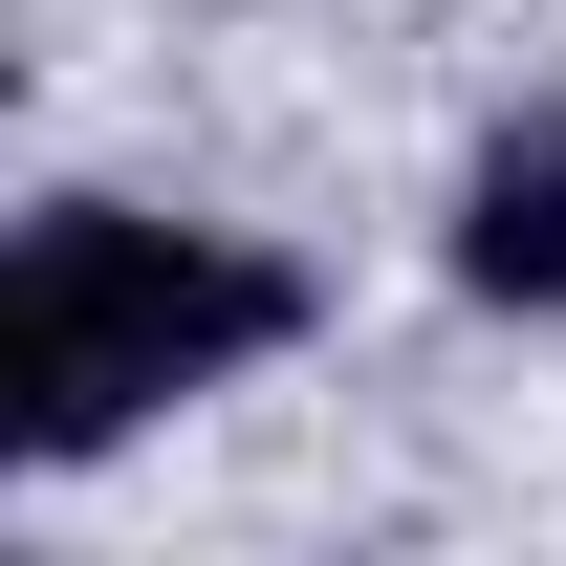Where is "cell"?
Here are the masks:
<instances>
[{"mask_svg": "<svg viewBox=\"0 0 566 566\" xmlns=\"http://www.w3.org/2000/svg\"><path fill=\"white\" fill-rule=\"evenodd\" d=\"M305 327V262L218 240V218H132V197H44L0 262V436L22 458H109L132 415L262 370Z\"/></svg>", "mask_w": 566, "mask_h": 566, "instance_id": "cell-1", "label": "cell"}, {"mask_svg": "<svg viewBox=\"0 0 566 566\" xmlns=\"http://www.w3.org/2000/svg\"><path fill=\"white\" fill-rule=\"evenodd\" d=\"M458 283L480 305H566V109H501L458 175Z\"/></svg>", "mask_w": 566, "mask_h": 566, "instance_id": "cell-2", "label": "cell"}]
</instances>
